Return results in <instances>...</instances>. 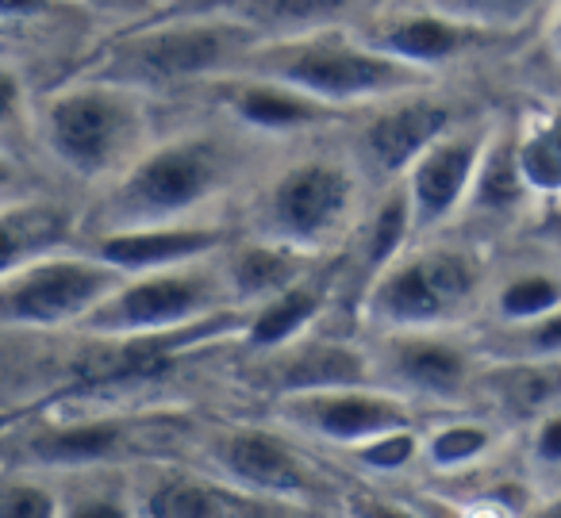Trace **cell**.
Returning <instances> with one entry per match:
<instances>
[{
  "instance_id": "obj_1",
  "label": "cell",
  "mask_w": 561,
  "mask_h": 518,
  "mask_svg": "<svg viewBox=\"0 0 561 518\" xmlns=\"http://www.w3.org/2000/svg\"><path fill=\"white\" fill-rule=\"evenodd\" d=\"M262 147L270 142L219 116L193 127H170L131 170L89 196L85 239L135 227L227 219V204L234 196L242 200L270 165L262 162Z\"/></svg>"
},
{
  "instance_id": "obj_2",
  "label": "cell",
  "mask_w": 561,
  "mask_h": 518,
  "mask_svg": "<svg viewBox=\"0 0 561 518\" xmlns=\"http://www.w3.org/2000/svg\"><path fill=\"white\" fill-rule=\"evenodd\" d=\"M377 188L346 142L273 158L239 200V231L312 257H339L366 219Z\"/></svg>"
},
{
  "instance_id": "obj_3",
  "label": "cell",
  "mask_w": 561,
  "mask_h": 518,
  "mask_svg": "<svg viewBox=\"0 0 561 518\" xmlns=\"http://www.w3.org/2000/svg\"><path fill=\"white\" fill-rule=\"evenodd\" d=\"M162 135L158 96L108 78L70 73L35 96L32 142L58 173L101 193Z\"/></svg>"
},
{
  "instance_id": "obj_4",
  "label": "cell",
  "mask_w": 561,
  "mask_h": 518,
  "mask_svg": "<svg viewBox=\"0 0 561 518\" xmlns=\"http://www.w3.org/2000/svg\"><path fill=\"white\" fill-rule=\"evenodd\" d=\"M262 43L254 27L219 12L162 9L108 35L73 73L119 81L162 101L239 73Z\"/></svg>"
},
{
  "instance_id": "obj_5",
  "label": "cell",
  "mask_w": 561,
  "mask_h": 518,
  "mask_svg": "<svg viewBox=\"0 0 561 518\" xmlns=\"http://www.w3.org/2000/svg\"><path fill=\"white\" fill-rule=\"evenodd\" d=\"M492 262L477 239L454 231L415 239L362 292L366 331H473L484 315Z\"/></svg>"
},
{
  "instance_id": "obj_6",
  "label": "cell",
  "mask_w": 561,
  "mask_h": 518,
  "mask_svg": "<svg viewBox=\"0 0 561 518\" xmlns=\"http://www.w3.org/2000/svg\"><path fill=\"white\" fill-rule=\"evenodd\" d=\"M239 73L273 78L351 119L374 104L443 85L431 73L366 47L354 27H323L293 39H265Z\"/></svg>"
},
{
  "instance_id": "obj_7",
  "label": "cell",
  "mask_w": 561,
  "mask_h": 518,
  "mask_svg": "<svg viewBox=\"0 0 561 518\" xmlns=\"http://www.w3.org/2000/svg\"><path fill=\"white\" fill-rule=\"evenodd\" d=\"M247 315L224 273V254L208 262L178 265L127 277L78 334L93 338H165L188 334L224 319Z\"/></svg>"
},
{
  "instance_id": "obj_8",
  "label": "cell",
  "mask_w": 561,
  "mask_h": 518,
  "mask_svg": "<svg viewBox=\"0 0 561 518\" xmlns=\"http://www.w3.org/2000/svg\"><path fill=\"white\" fill-rule=\"evenodd\" d=\"M124 280L127 273H119L81 242L62 254L0 273V323L4 334H24V338L78 334Z\"/></svg>"
},
{
  "instance_id": "obj_9",
  "label": "cell",
  "mask_w": 561,
  "mask_h": 518,
  "mask_svg": "<svg viewBox=\"0 0 561 518\" xmlns=\"http://www.w3.org/2000/svg\"><path fill=\"white\" fill-rule=\"evenodd\" d=\"M354 35L366 47L397 58V62L423 70L431 78L446 81V73L458 66L481 62L492 55H507L523 35L492 32V27L469 24L450 12H438L420 0H377L354 20Z\"/></svg>"
},
{
  "instance_id": "obj_10",
  "label": "cell",
  "mask_w": 561,
  "mask_h": 518,
  "mask_svg": "<svg viewBox=\"0 0 561 518\" xmlns=\"http://www.w3.org/2000/svg\"><path fill=\"white\" fill-rule=\"evenodd\" d=\"M162 418H139L131 411H47L35 423H9V469L47 472V476H81L108 472L127 453L147 446V430Z\"/></svg>"
},
{
  "instance_id": "obj_11",
  "label": "cell",
  "mask_w": 561,
  "mask_h": 518,
  "mask_svg": "<svg viewBox=\"0 0 561 518\" xmlns=\"http://www.w3.org/2000/svg\"><path fill=\"white\" fill-rule=\"evenodd\" d=\"M374 377L415 407H466L477 400L484 354L473 331H366Z\"/></svg>"
},
{
  "instance_id": "obj_12",
  "label": "cell",
  "mask_w": 561,
  "mask_h": 518,
  "mask_svg": "<svg viewBox=\"0 0 561 518\" xmlns=\"http://www.w3.org/2000/svg\"><path fill=\"white\" fill-rule=\"evenodd\" d=\"M208 464L224 484L239 487L257 499L293 503V507L323 510L339 503L331 480L305 453L300 438L285 426L231 423L208 438Z\"/></svg>"
},
{
  "instance_id": "obj_13",
  "label": "cell",
  "mask_w": 561,
  "mask_h": 518,
  "mask_svg": "<svg viewBox=\"0 0 561 518\" xmlns=\"http://www.w3.org/2000/svg\"><path fill=\"white\" fill-rule=\"evenodd\" d=\"M461 101H454L443 85L420 89V93L397 96V101L374 104L358 112L343 127V142L369 177V185L381 193L389 185H400L404 173L450 131L454 124L469 116Z\"/></svg>"
},
{
  "instance_id": "obj_14",
  "label": "cell",
  "mask_w": 561,
  "mask_h": 518,
  "mask_svg": "<svg viewBox=\"0 0 561 518\" xmlns=\"http://www.w3.org/2000/svg\"><path fill=\"white\" fill-rule=\"evenodd\" d=\"M185 96H196L211 116L227 119L239 131L270 142V147H289V142L320 139L331 127H346L351 116L280 85L262 73H231V78L208 81Z\"/></svg>"
},
{
  "instance_id": "obj_15",
  "label": "cell",
  "mask_w": 561,
  "mask_h": 518,
  "mask_svg": "<svg viewBox=\"0 0 561 518\" xmlns=\"http://www.w3.org/2000/svg\"><path fill=\"white\" fill-rule=\"evenodd\" d=\"M496 119L500 116H489V112H469L404 173L400 185L412 204L415 239H431V234H446L458 227L477 173H481L484 150L496 131Z\"/></svg>"
},
{
  "instance_id": "obj_16",
  "label": "cell",
  "mask_w": 561,
  "mask_h": 518,
  "mask_svg": "<svg viewBox=\"0 0 561 518\" xmlns=\"http://www.w3.org/2000/svg\"><path fill=\"white\" fill-rule=\"evenodd\" d=\"M273 418L297 434L300 441H320V446H335L351 453L354 446L385 430L415 426L420 407L381 384H354L273 400Z\"/></svg>"
},
{
  "instance_id": "obj_17",
  "label": "cell",
  "mask_w": 561,
  "mask_h": 518,
  "mask_svg": "<svg viewBox=\"0 0 561 518\" xmlns=\"http://www.w3.org/2000/svg\"><path fill=\"white\" fill-rule=\"evenodd\" d=\"M250 380L257 392L273 400L305 392H328V388H354V384H377L374 357H369L366 338L351 334L312 331L293 346L277 349L265 357H247Z\"/></svg>"
},
{
  "instance_id": "obj_18",
  "label": "cell",
  "mask_w": 561,
  "mask_h": 518,
  "mask_svg": "<svg viewBox=\"0 0 561 518\" xmlns=\"http://www.w3.org/2000/svg\"><path fill=\"white\" fill-rule=\"evenodd\" d=\"M239 239V219H204V223L135 227V231L89 234L85 246L127 277L219 257Z\"/></svg>"
},
{
  "instance_id": "obj_19",
  "label": "cell",
  "mask_w": 561,
  "mask_h": 518,
  "mask_svg": "<svg viewBox=\"0 0 561 518\" xmlns=\"http://www.w3.org/2000/svg\"><path fill=\"white\" fill-rule=\"evenodd\" d=\"M339 292H343V262L331 257V262H323L320 269L308 273L293 288L250 308L239 334V346L247 349V357H265L293 346L305 334L320 331Z\"/></svg>"
},
{
  "instance_id": "obj_20",
  "label": "cell",
  "mask_w": 561,
  "mask_h": 518,
  "mask_svg": "<svg viewBox=\"0 0 561 518\" xmlns=\"http://www.w3.org/2000/svg\"><path fill=\"white\" fill-rule=\"evenodd\" d=\"M85 242V208L58 200V196L27 193L4 196L0 208V273L20 269L39 257L62 254Z\"/></svg>"
},
{
  "instance_id": "obj_21",
  "label": "cell",
  "mask_w": 561,
  "mask_h": 518,
  "mask_svg": "<svg viewBox=\"0 0 561 518\" xmlns=\"http://www.w3.org/2000/svg\"><path fill=\"white\" fill-rule=\"evenodd\" d=\"M377 0H170L165 9L219 12L254 27L262 39H293V35L351 27Z\"/></svg>"
},
{
  "instance_id": "obj_22",
  "label": "cell",
  "mask_w": 561,
  "mask_h": 518,
  "mask_svg": "<svg viewBox=\"0 0 561 518\" xmlns=\"http://www.w3.org/2000/svg\"><path fill=\"white\" fill-rule=\"evenodd\" d=\"M477 400L504 430H527L561 407V361H484Z\"/></svg>"
},
{
  "instance_id": "obj_23",
  "label": "cell",
  "mask_w": 561,
  "mask_h": 518,
  "mask_svg": "<svg viewBox=\"0 0 561 518\" xmlns=\"http://www.w3.org/2000/svg\"><path fill=\"white\" fill-rule=\"evenodd\" d=\"M561 311V254H523L492 265L484 296V326H519Z\"/></svg>"
},
{
  "instance_id": "obj_24",
  "label": "cell",
  "mask_w": 561,
  "mask_h": 518,
  "mask_svg": "<svg viewBox=\"0 0 561 518\" xmlns=\"http://www.w3.org/2000/svg\"><path fill=\"white\" fill-rule=\"evenodd\" d=\"M139 518H231L239 487L224 484L216 472L181 469L154 461L135 480Z\"/></svg>"
},
{
  "instance_id": "obj_25",
  "label": "cell",
  "mask_w": 561,
  "mask_h": 518,
  "mask_svg": "<svg viewBox=\"0 0 561 518\" xmlns=\"http://www.w3.org/2000/svg\"><path fill=\"white\" fill-rule=\"evenodd\" d=\"M530 204H538V200L527 188V181H523L519 154H515V119L500 116L458 227L469 223V227H481V231L507 227V223H515ZM458 227H454V231H458Z\"/></svg>"
},
{
  "instance_id": "obj_26",
  "label": "cell",
  "mask_w": 561,
  "mask_h": 518,
  "mask_svg": "<svg viewBox=\"0 0 561 518\" xmlns=\"http://www.w3.org/2000/svg\"><path fill=\"white\" fill-rule=\"evenodd\" d=\"M323 262H331V257L300 254V250L277 246V242L254 239V234H242V231L224 250V273L231 280V292L242 311L273 300L277 292H285L297 280H305L308 273L320 269Z\"/></svg>"
},
{
  "instance_id": "obj_27",
  "label": "cell",
  "mask_w": 561,
  "mask_h": 518,
  "mask_svg": "<svg viewBox=\"0 0 561 518\" xmlns=\"http://www.w3.org/2000/svg\"><path fill=\"white\" fill-rule=\"evenodd\" d=\"M504 446V426L492 415H446L423 426V464L438 476H469Z\"/></svg>"
},
{
  "instance_id": "obj_28",
  "label": "cell",
  "mask_w": 561,
  "mask_h": 518,
  "mask_svg": "<svg viewBox=\"0 0 561 518\" xmlns=\"http://www.w3.org/2000/svg\"><path fill=\"white\" fill-rule=\"evenodd\" d=\"M515 154L535 200L561 204V104L546 101L515 116Z\"/></svg>"
},
{
  "instance_id": "obj_29",
  "label": "cell",
  "mask_w": 561,
  "mask_h": 518,
  "mask_svg": "<svg viewBox=\"0 0 561 518\" xmlns=\"http://www.w3.org/2000/svg\"><path fill=\"white\" fill-rule=\"evenodd\" d=\"M484 361H561V311L519 326H473Z\"/></svg>"
},
{
  "instance_id": "obj_30",
  "label": "cell",
  "mask_w": 561,
  "mask_h": 518,
  "mask_svg": "<svg viewBox=\"0 0 561 518\" xmlns=\"http://www.w3.org/2000/svg\"><path fill=\"white\" fill-rule=\"evenodd\" d=\"M420 4L450 12V16L469 20V24L492 27V32L527 35L535 24H546L558 0H420Z\"/></svg>"
},
{
  "instance_id": "obj_31",
  "label": "cell",
  "mask_w": 561,
  "mask_h": 518,
  "mask_svg": "<svg viewBox=\"0 0 561 518\" xmlns=\"http://www.w3.org/2000/svg\"><path fill=\"white\" fill-rule=\"evenodd\" d=\"M346 457H351L366 476H377V480L400 476V472H408L412 464L423 461V423L377 434V438L354 446Z\"/></svg>"
},
{
  "instance_id": "obj_32",
  "label": "cell",
  "mask_w": 561,
  "mask_h": 518,
  "mask_svg": "<svg viewBox=\"0 0 561 518\" xmlns=\"http://www.w3.org/2000/svg\"><path fill=\"white\" fill-rule=\"evenodd\" d=\"M66 492L47 472L9 469L0 487V518H62Z\"/></svg>"
},
{
  "instance_id": "obj_33",
  "label": "cell",
  "mask_w": 561,
  "mask_h": 518,
  "mask_svg": "<svg viewBox=\"0 0 561 518\" xmlns=\"http://www.w3.org/2000/svg\"><path fill=\"white\" fill-rule=\"evenodd\" d=\"M104 472H93L89 487H62L66 510L62 518H139L135 487L127 484H101Z\"/></svg>"
},
{
  "instance_id": "obj_34",
  "label": "cell",
  "mask_w": 561,
  "mask_h": 518,
  "mask_svg": "<svg viewBox=\"0 0 561 518\" xmlns=\"http://www.w3.org/2000/svg\"><path fill=\"white\" fill-rule=\"evenodd\" d=\"M523 434V461H527L530 480H546L553 492L561 487V407L530 423Z\"/></svg>"
},
{
  "instance_id": "obj_35",
  "label": "cell",
  "mask_w": 561,
  "mask_h": 518,
  "mask_svg": "<svg viewBox=\"0 0 561 518\" xmlns=\"http://www.w3.org/2000/svg\"><path fill=\"white\" fill-rule=\"evenodd\" d=\"M335 510L346 518H423L412 503L392 499V495H385V492H369V487L343 492L335 503Z\"/></svg>"
},
{
  "instance_id": "obj_36",
  "label": "cell",
  "mask_w": 561,
  "mask_h": 518,
  "mask_svg": "<svg viewBox=\"0 0 561 518\" xmlns=\"http://www.w3.org/2000/svg\"><path fill=\"white\" fill-rule=\"evenodd\" d=\"M328 510H308V507H293V503H277V499H257V495L239 492L234 499L231 518H323Z\"/></svg>"
},
{
  "instance_id": "obj_37",
  "label": "cell",
  "mask_w": 561,
  "mask_h": 518,
  "mask_svg": "<svg viewBox=\"0 0 561 518\" xmlns=\"http://www.w3.org/2000/svg\"><path fill=\"white\" fill-rule=\"evenodd\" d=\"M78 4L89 12H108V16H119L124 24H139V20L162 12L170 0H78Z\"/></svg>"
},
{
  "instance_id": "obj_38",
  "label": "cell",
  "mask_w": 561,
  "mask_h": 518,
  "mask_svg": "<svg viewBox=\"0 0 561 518\" xmlns=\"http://www.w3.org/2000/svg\"><path fill=\"white\" fill-rule=\"evenodd\" d=\"M542 39H546V55H550V62H558V66H561V0L553 4L550 16H546Z\"/></svg>"
},
{
  "instance_id": "obj_39",
  "label": "cell",
  "mask_w": 561,
  "mask_h": 518,
  "mask_svg": "<svg viewBox=\"0 0 561 518\" xmlns=\"http://www.w3.org/2000/svg\"><path fill=\"white\" fill-rule=\"evenodd\" d=\"M527 518H561V487L558 492H546L538 503H530Z\"/></svg>"
},
{
  "instance_id": "obj_40",
  "label": "cell",
  "mask_w": 561,
  "mask_h": 518,
  "mask_svg": "<svg viewBox=\"0 0 561 518\" xmlns=\"http://www.w3.org/2000/svg\"><path fill=\"white\" fill-rule=\"evenodd\" d=\"M323 518H346V515H339V510H328V515H323Z\"/></svg>"
}]
</instances>
